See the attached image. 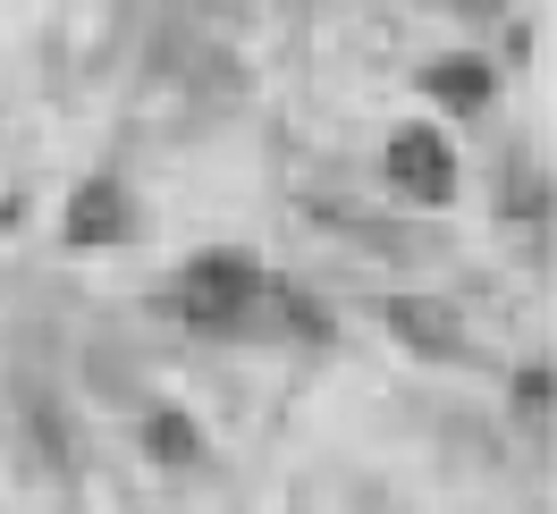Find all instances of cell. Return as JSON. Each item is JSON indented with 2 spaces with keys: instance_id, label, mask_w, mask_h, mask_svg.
<instances>
[{
  "instance_id": "1",
  "label": "cell",
  "mask_w": 557,
  "mask_h": 514,
  "mask_svg": "<svg viewBox=\"0 0 557 514\" xmlns=\"http://www.w3.org/2000/svg\"><path fill=\"white\" fill-rule=\"evenodd\" d=\"M170 312L186 321V329H211V338H228V329L262 321V312L305 321V329H313V312L287 304L271 278H262V262H253V253H203V262H186V278L170 287Z\"/></svg>"
},
{
  "instance_id": "2",
  "label": "cell",
  "mask_w": 557,
  "mask_h": 514,
  "mask_svg": "<svg viewBox=\"0 0 557 514\" xmlns=\"http://www.w3.org/2000/svg\"><path fill=\"white\" fill-rule=\"evenodd\" d=\"M388 186H397L406 203H448V195H456L448 136H431V127H397V136H388Z\"/></svg>"
},
{
  "instance_id": "3",
  "label": "cell",
  "mask_w": 557,
  "mask_h": 514,
  "mask_svg": "<svg viewBox=\"0 0 557 514\" xmlns=\"http://www.w3.org/2000/svg\"><path fill=\"white\" fill-rule=\"evenodd\" d=\"M69 237L76 245H119V237H127V195H119V186H76Z\"/></svg>"
},
{
  "instance_id": "4",
  "label": "cell",
  "mask_w": 557,
  "mask_h": 514,
  "mask_svg": "<svg viewBox=\"0 0 557 514\" xmlns=\"http://www.w3.org/2000/svg\"><path fill=\"white\" fill-rule=\"evenodd\" d=\"M388 321H397V338H414L422 354H456V312L448 304H388Z\"/></svg>"
},
{
  "instance_id": "5",
  "label": "cell",
  "mask_w": 557,
  "mask_h": 514,
  "mask_svg": "<svg viewBox=\"0 0 557 514\" xmlns=\"http://www.w3.org/2000/svg\"><path fill=\"white\" fill-rule=\"evenodd\" d=\"M422 85H431L448 110H482V102H490V60H440Z\"/></svg>"
},
{
  "instance_id": "6",
  "label": "cell",
  "mask_w": 557,
  "mask_h": 514,
  "mask_svg": "<svg viewBox=\"0 0 557 514\" xmlns=\"http://www.w3.org/2000/svg\"><path fill=\"white\" fill-rule=\"evenodd\" d=\"M144 447H152L161 464H195V455H203V439H195V422H186L177 405H161L152 422H144Z\"/></svg>"
},
{
  "instance_id": "7",
  "label": "cell",
  "mask_w": 557,
  "mask_h": 514,
  "mask_svg": "<svg viewBox=\"0 0 557 514\" xmlns=\"http://www.w3.org/2000/svg\"><path fill=\"white\" fill-rule=\"evenodd\" d=\"M516 413L532 422V430L549 422V372H523V379H516Z\"/></svg>"
},
{
  "instance_id": "8",
  "label": "cell",
  "mask_w": 557,
  "mask_h": 514,
  "mask_svg": "<svg viewBox=\"0 0 557 514\" xmlns=\"http://www.w3.org/2000/svg\"><path fill=\"white\" fill-rule=\"evenodd\" d=\"M431 9H456V0H431Z\"/></svg>"
}]
</instances>
